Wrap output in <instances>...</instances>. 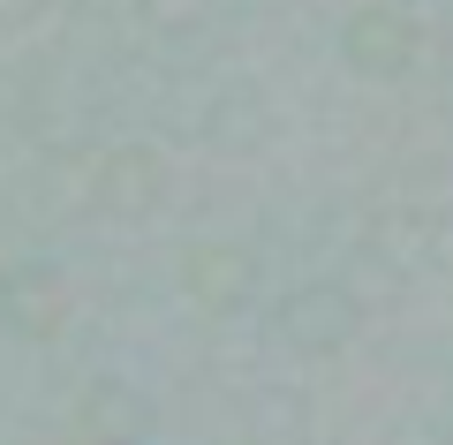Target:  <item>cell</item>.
<instances>
[{"label": "cell", "mask_w": 453, "mask_h": 445, "mask_svg": "<svg viewBox=\"0 0 453 445\" xmlns=\"http://www.w3.org/2000/svg\"><path fill=\"white\" fill-rule=\"evenodd\" d=\"M416 53H423V23L401 16V8H356V16L340 23V61L356 68V76H371V83L408 76Z\"/></svg>", "instance_id": "obj_1"}, {"label": "cell", "mask_w": 453, "mask_h": 445, "mask_svg": "<svg viewBox=\"0 0 453 445\" xmlns=\"http://www.w3.org/2000/svg\"><path fill=\"white\" fill-rule=\"evenodd\" d=\"M356 325H363L356 295L333 287V280H310V287H295L288 303H280V340H288L295 355H340L356 340Z\"/></svg>", "instance_id": "obj_2"}, {"label": "cell", "mask_w": 453, "mask_h": 445, "mask_svg": "<svg viewBox=\"0 0 453 445\" xmlns=\"http://www.w3.org/2000/svg\"><path fill=\"white\" fill-rule=\"evenodd\" d=\"M189 287H196V303H211V310H242L257 295V257L250 249H204V257H189Z\"/></svg>", "instance_id": "obj_3"}, {"label": "cell", "mask_w": 453, "mask_h": 445, "mask_svg": "<svg viewBox=\"0 0 453 445\" xmlns=\"http://www.w3.org/2000/svg\"><path fill=\"white\" fill-rule=\"evenodd\" d=\"M144 16L166 23V31H196V23L211 16V0H144Z\"/></svg>", "instance_id": "obj_4"}]
</instances>
